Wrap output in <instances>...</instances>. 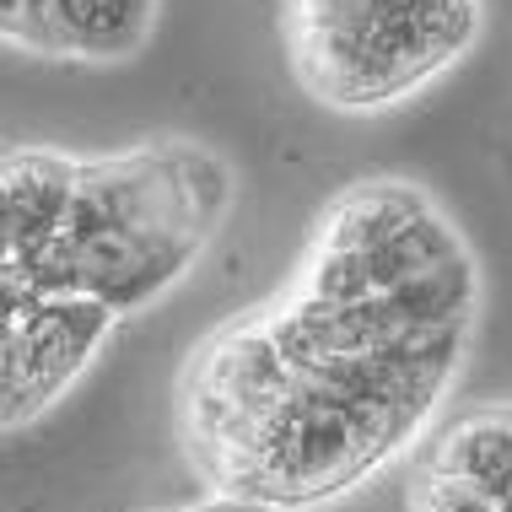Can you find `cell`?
<instances>
[{"label": "cell", "mask_w": 512, "mask_h": 512, "mask_svg": "<svg viewBox=\"0 0 512 512\" xmlns=\"http://www.w3.org/2000/svg\"><path fill=\"white\" fill-rule=\"evenodd\" d=\"M238 168L162 135L124 151H0V437L44 421L130 318L211 254Z\"/></svg>", "instance_id": "2"}, {"label": "cell", "mask_w": 512, "mask_h": 512, "mask_svg": "<svg viewBox=\"0 0 512 512\" xmlns=\"http://www.w3.org/2000/svg\"><path fill=\"white\" fill-rule=\"evenodd\" d=\"M410 512H512V496L480 491V486H469V480H453V475H437V469L415 464Z\"/></svg>", "instance_id": "5"}, {"label": "cell", "mask_w": 512, "mask_h": 512, "mask_svg": "<svg viewBox=\"0 0 512 512\" xmlns=\"http://www.w3.org/2000/svg\"><path fill=\"white\" fill-rule=\"evenodd\" d=\"M486 27V0H286V65L313 103L383 114L437 87Z\"/></svg>", "instance_id": "3"}, {"label": "cell", "mask_w": 512, "mask_h": 512, "mask_svg": "<svg viewBox=\"0 0 512 512\" xmlns=\"http://www.w3.org/2000/svg\"><path fill=\"white\" fill-rule=\"evenodd\" d=\"M173 512H286L275 502H259V496H238V491H205L200 502L189 507H173Z\"/></svg>", "instance_id": "6"}, {"label": "cell", "mask_w": 512, "mask_h": 512, "mask_svg": "<svg viewBox=\"0 0 512 512\" xmlns=\"http://www.w3.org/2000/svg\"><path fill=\"white\" fill-rule=\"evenodd\" d=\"M486 275L426 184L335 189L292 275L189 345L173 432L205 491L286 512L345 502L415 453L475 351Z\"/></svg>", "instance_id": "1"}, {"label": "cell", "mask_w": 512, "mask_h": 512, "mask_svg": "<svg viewBox=\"0 0 512 512\" xmlns=\"http://www.w3.org/2000/svg\"><path fill=\"white\" fill-rule=\"evenodd\" d=\"M415 464L453 475V480H469L480 491L512 496V399L464 405V410L442 415L432 426V437L415 448Z\"/></svg>", "instance_id": "4"}]
</instances>
